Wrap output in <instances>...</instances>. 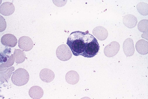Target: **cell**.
Returning a JSON list of instances; mask_svg holds the SVG:
<instances>
[{
    "mask_svg": "<svg viewBox=\"0 0 148 99\" xmlns=\"http://www.w3.org/2000/svg\"><path fill=\"white\" fill-rule=\"evenodd\" d=\"M95 38L88 30L85 32L76 31L69 36L66 44L74 55L82 56L89 43Z\"/></svg>",
    "mask_w": 148,
    "mask_h": 99,
    "instance_id": "obj_1",
    "label": "cell"
},
{
    "mask_svg": "<svg viewBox=\"0 0 148 99\" xmlns=\"http://www.w3.org/2000/svg\"><path fill=\"white\" fill-rule=\"evenodd\" d=\"M92 34L99 40L101 41L106 40L108 35L107 30L102 26L95 28L93 30Z\"/></svg>",
    "mask_w": 148,
    "mask_h": 99,
    "instance_id": "obj_10",
    "label": "cell"
},
{
    "mask_svg": "<svg viewBox=\"0 0 148 99\" xmlns=\"http://www.w3.org/2000/svg\"><path fill=\"white\" fill-rule=\"evenodd\" d=\"M39 76L42 81L47 83L53 81L55 77L54 72L51 69L47 68L42 69L40 71Z\"/></svg>",
    "mask_w": 148,
    "mask_h": 99,
    "instance_id": "obj_8",
    "label": "cell"
},
{
    "mask_svg": "<svg viewBox=\"0 0 148 99\" xmlns=\"http://www.w3.org/2000/svg\"><path fill=\"white\" fill-rule=\"evenodd\" d=\"M15 62V59L14 54H12L5 63L1 64V69L9 68L12 66Z\"/></svg>",
    "mask_w": 148,
    "mask_h": 99,
    "instance_id": "obj_20",
    "label": "cell"
},
{
    "mask_svg": "<svg viewBox=\"0 0 148 99\" xmlns=\"http://www.w3.org/2000/svg\"><path fill=\"white\" fill-rule=\"evenodd\" d=\"M148 20L144 19L141 20L138 24V28L140 32L143 33H148Z\"/></svg>",
    "mask_w": 148,
    "mask_h": 99,
    "instance_id": "obj_19",
    "label": "cell"
},
{
    "mask_svg": "<svg viewBox=\"0 0 148 99\" xmlns=\"http://www.w3.org/2000/svg\"><path fill=\"white\" fill-rule=\"evenodd\" d=\"M136 8L138 12L141 15L143 16L148 15V4L147 3L144 2L139 3L137 4Z\"/></svg>",
    "mask_w": 148,
    "mask_h": 99,
    "instance_id": "obj_18",
    "label": "cell"
},
{
    "mask_svg": "<svg viewBox=\"0 0 148 99\" xmlns=\"http://www.w3.org/2000/svg\"><path fill=\"white\" fill-rule=\"evenodd\" d=\"M123 24L127 27L130 29L135 28L136 26L138 20L134 16L131 14L125 15L123 19Z\"/></svg>",
    "mask_w": 148,
    "mask_h": 99,
    "instance_id": "obj_13",
    "label": "cell"
},
{
    "mask_svg": "<svg viewBox=\"0 0 148 99\" xmlns=\"http://www.w3.org/2000/svg\"><path fill=\"white\" fill-rule=\"evenodd\" d=\"M19 47L23 51L27 52L33 48L34 43L32 39L29 37L23 36L20 37L18 41Z\"/></svg>",
    "mask_w": 148,
    "mask_h": 99,
    "instance_id": "obj_5",
    "label": "cell"
},
{
    "mask_svg": "<svg viewBox=\"0 0 148 99\" xmlns=\"http://www.w3.org/2000/svg\"><path fill=\"white\" fill-rule=\"evenodd\" d=\"M1 42L4 46L14 47L17 45L18 40L16 38L14 35L7 34L2 36L1 38Z\"/></svg>",
    "mask_w": 148,
    "mask_h": 99,
    "instance_id": "obj_9",
    "label": "cell"
},
{
    "mask_svg": "<svg viewBox=\"0 0 148 99\" xmlns=\"http://www.w3.org/2000/svg\"><path fill=\"white\" fill-rule=\"evenodd\" d=\"M136 48L137 52L140 55H147L148 53V42L143 39L140 40L136 42Z\"/></svg>",
    "mask_w": 148,
    "mask_h": 99,
    "instance_id": "obj_14",
    "label": "cell"
},
{
    "mask_svg": "<svg viewBox=\"0 0 148 99\" xmlns=\"http://www.w3.org/2000/svg\"><path fill=\"white\" fill-rule=\"evenodd\" d=\"M66 80L68 84L75 85L77 84L79 80V76L78 73L75 71H71L66 74Z\"/></svg>",
    "mask_w": 148,
    "mask_h": 99,
    "instance_id": "obj_12",
    "label": "cell"
},
{
    "mask_svg": "<svg viewBox=\"0 0 148 99\" xmlns=\"http://www.w3.org/2000/svg\"><path fill=\"white\" fill-rule=\"evenodd\" d=\"M29 95L32 99H39L42 98L44 94L42 89L38 86H34L30 89Z\"/></svg>",
    "mask_w": 148,
    "mask_h": 99,
    "instance_id": "obj_15",
    "label": "cell"
},
{
    "mask_svg": "<svg viewBox=\"0 0 148 99\" xmlns=\"http://www.w3.org/2000/svg\"><path fill=\"white\" fill-rule=\"evenodd\" d=\"M29 79V74L26 69L19 68L14 72L11 77L14 84L18 86H21L27 83Z\"/></svg>",
    "mask_w": 148,
    "mask_h": 99,
    "instance_id": "obj_2",
    "label": "cell"
},
{
    "mask_svg": "<svg viewBox=\"0 0 148 99\" xmlns=\"http://www.w3.org/2000/svg\"><path fill=\"white\" fill-rule=\"evenodd\" d=\"M14 55L15 62L17 64L23 63L26 60V55L25 53L20 49L15 48Z\"/></svg>",
    "mask_w": 148,
    "mask_h": 99,
    "instance_id": "obj_16",
    "label": "cell"
},
{
    "mask_svg": "<svg viewBox=\"0 0 148 99\" xmlns=\"http://www.w3.org/2000/svg\"><path fill=\"white\" fill-rule=\"evenodd\" d=\"M123 51L127 57L133 56L135 53V50L134 42L133 39L130 38L126 39L123 44Z\"/></svg>",
    "mask_w": 148,
    "mask_h": 99,
    "instance_id": "obj_7",
    "label": "cell"
},
{
    "mask_svg": "<svg viewBox=\"0 0 148 99\" xmlns=\"http://www.w3.org/2000/svg\"><path fill=\"white\" fill-rule=\"evenodd\" d=\"M14 67L12 66L6 70L1 71V82H7L9 80L14 70Z\"/></svg>",
    "mask_w": 148,
    "mask_h": 99,
    "instance_id": "obj_17",
    "label": "cell"
},
{
    "mask_svg": "<svg viewBox=\"0 0 148 99\" xmlns=\"http://www.w3.org/2000/svg\"><path fill=\"white\" fill-rule=\"evenodd\" d=\"M15 8L12 3L6 2L3 3L0 7V12L5 16L12 15L14 12Z\"/></svg>",
    "mask_w": 148,
    "mask_h": 99,
    "instance_id": "obj_11",
    "label": "cell"
},
{
    "mask_svg": "<svg viewBox=\"0 0 148 99\" xmlns=\"http://www.w3.org/2000/svg\"><path fill=\"white\" fill-rule=\"evenodd\" d=\"M7 24L4 17L1 15V32L4 31L6 29Z\"/></svg>",
    "mask_w": 148,
    "mask_h": 99,
    "instance_id": "obj_21",
    "label": "cell"
},
{
    "mask_svg": "<svg viewBox=\"0 0 148 99\" xmlns=\"http://www.w3.org/2000/svg\"><path fill=\"white\" fill-rule=\"evenodd\" d=\"M120 45L119 43L113 41L107 45L104 49L105 55L108 57H111L116 55L119 52Z\"/></svg>",
    "mask_w": 148,
    "mask_h": 99,
    "instance_id": "obj_6",
    "label": "cell"
},
{
    "mask_svg": "<svg viewBox=\"0 0 148 99\" xmlns=\"http://www.w3.org/2000/svg\"><path fill=\"white\" fill-rule=\"evenodd\" d=\"M100 48L99 44L95 38L90 42L82 56L88 58L93 57L98 54Z\"/></svg>",
    "mask_w": 148,
    "mask_h": 99,
    "instance_id": "obj_3",
    "label": "cell"
},
{
    "mask_svg": "<svg viewBox=\"0 0 148 99\" xmlns=\"http://www.w3.org/2000/svg\"><path fill=\"white\" fill-rule=\"evenodd\" d=\"M56 54L58 58L63 61L69 60L72 57V54L69 47L66 44L59 46L57 48Z\"/></svg>",
    "mask_w": 148,
    "mask_h": 99,
    "instance_id": "obj_4",
    "label": "cell"
}]
</instances>
